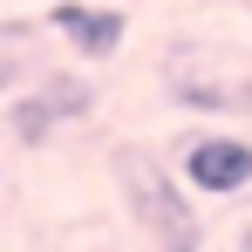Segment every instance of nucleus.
<instances>
[{"mask_svg": "<svg viewBox=\"0 0 252 252\" xmlns=\"http://www.w3.org/2000/svg\"><path fill=\"white\" fill-rule=\"evenodd\" d=\"M157 82L177 109H191V116H252V55L232 41H177L164 48V62H157Z\"/></svg>", "mask_w": 252, "mask_h": 252, "instance_id": "f257e3e1", "label": "nucleus"}, {"mask_svg": "<svg viewBox=\"0 0 252 252\" xmlns=\"http://www.w3.org/2000/svg\"><path fill=\"white\" fill-rule=\"evenodd\" d=\"M116 184H123L136 225L157 239V252H205V225L184 198V177H170L150 150H116Z\"/></svg>", "mask_w": 252, "mask_h": 252, "instance_id": "f03ea898", "label": "nucleus"}, {"mask_svg": "<svg viewBox=\"0 0 252 252\" xmlns=\"http://www.w3.org/2000/svg\"><path fill=\"white\" fill-rule=\"evenodd\" d=\"M89 109H95V82L75 75V68H55V75H41V82L14 89V102H7V129H14L21 143H48L55 129L89 123Z\"/></svg>", "mask_w": 252, "mask_h": 252, "instance_id": "7ed1b4c3", "label": "nucleus"}, {"mask_svg": "<svg viewBox=\"0 0 252 252\" xmlns=\"http://www.w3.org/2000/svg\"><path fill=\"white\" fill-rule=\"evenodd\" d=\"M177 177L198 198H239L252 191V143L239 129H198L177 143Z\"/></svg>", "mask_w": 252, "mask_h": 252, "instance_id": "20e7f679", "label": "nucleus"}, {"mask_svg": "<svg viewBox=\"0 0 252 252\" xmlns=\"http://www.w3.org/2000/svg\"><path fill=\"white\" fill-rule=\"evenodd\" d=\"M48 28L75 48L82 62H109V55H123V41H129V14L109 7V0H55V7H48Z\"/></svg>", "mask_w": 252, "mask_h": 252, "instance_id": "39448f33", "label": "nucleus"}, {"mask_svg": "<svg viewBox=\"0 0 252 252\" xmlns=\"http://www.w3.org/2000/svg\"><path fill=\"white\" fill-rule=\"evenodd\" d=\"M34 75V62H28V48H0V95H14V89H28Z\"/></svg>", "mask_w": 252, "mask_h": 252, "instance_id": "423d86ee", "label": "nucleus"}]
</instances>
